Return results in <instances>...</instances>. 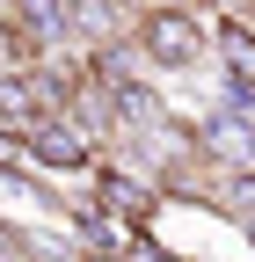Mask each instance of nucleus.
<instances>
[{"mask_svg": "<svg viewBox=\"0 0 255 262\" xmlns=\"http://www.w3.org/2000/svg\"><path fill=\"white\" fill-rule=\"evenodd\" d=\"M73 262H124V255H110V248H88V255H73Z\"/></svg>", "mask_w": 255, "mask_h": 262, "instance_id": "f8f14e48", "label": "nucleus"}, {"mask_svg": "<svg viewBox=\"0 0 255 262\" xmlns=\"http://www.w3.org/2000/svg\"><path fill=\"white\" fill-rule=\"evenodd\" d=\"M102 102H110L124 124H132V131H153V124L168 117V102H161V95H153L146 80H117V88H102Z\"/></svg>", "mask_w": 255, "mask_h": 262, "instance_id": "0eeeda50", "label": "nucleus"}, {"mask_svg": "<svg viewBox=\"0 0 255 262\" xmlns=\"http://www.w3.org/2000/svg\"><path fill=\"white\" fill-rule=\"evenodd\" d=\"M197 153H204V160H226V168H255V124H248V110H233V102L204 110Z\"/></svg>", "mask_w": 255, "mask_h": 262, "instance_id": "20e7f679", "label": "nucleus"}, {"mask_svg": "<svg viewBox=\"0 0 255 262\" xmlns=\"http://www.w3.org/2000/svg\"><path fill=\"white\" fill-rule=\"evenodd\" d=\"M241 226H248V248H255V219H241Z\"/></svg>", "mask_w": 255, "mask_h": 262, "instance_id": "ddd939ff", "label": "nucleus"}, {"mask_svg": "<svg viewBox=\"0 0 255 262\" xmlns=\"http://www.w3.org/2000/svg\"><path fill=\"white\" fill-rule=\"evenodd\" d=\"M248 8H255V0H248Z\"/></svg>", "mask_w": 255, "mask_h": 262, "instance_id": "4468645a", "label": "nucleus"}, {"mask_svg": "<svg viewBox=\"0 0 255 262\" xmlns=\"http://www.w3.org/2000/svg\"><path fill=\"white\" fill-rule=\"evenodd\" d=\"M204 37L219 51V73H226V102L255 110V22L248 15H204Z\"/></svg>", "mask_w": 255, "mask_h": 262, "instance_id": "f03ea898", "label": "nucleus"}, {"mask_svg": "<svg viewBox=\"0 0 255 262\" xmlns=\"http://www.w3.org/2000/svg\"><path fill=\"white\" fill-rule=\"evenodd\" d=\"M0 262H22V241L15 233H0Z\"/></svg>", "mask_w": 255, "mask_h": 262, "instance_id": "9b49d317", "label": "nucleus"}, {"mask_svg": "<svg viewBox=\"0 0 255 262\" xmlns=\"http://www.w3.org/2000/svg\"><path fill=\"white\" fill-rule=\"evenodd\" d=\"M15 29L37 51H51V44H66L73 37V22H66V0H15Z\"/></svg>", "mask_w": 255, "mask_h": 262, "instance_id": "423d86ee", "label": "nucleus"}, {"mask_svg": "<svg viewBox=\"0 0 255 262\" xmlns=\"http://www.w3.org/2000/svg\"><path fill=\"white\" fill-rule=\"evenodd\" d=\"M219 211L226 219H255V168H233L219 182Z\"/></svg>", "mask_w": 255, "mask_h": 262, "instance_id": "6e6552de", "label": "nucleus"}, {"mask_svg": "<svg viewBox=\"0 0 255 262\" xmlns=\"http://www.w3.org/2000/svg\"><path fill=\"white\" fill-rule=\"evenodd\" d=\"M22 146H29V168L73 175V168H88V160H95V131H88L73 110H58V117H44V124H29Z\"/></svg>", "mask_w": 255, "mask_h": 262, "instance_id": "7ed1b4c3", "label": "nucleus"}, {"mask_svg": "<svg viewBox=\"0 0 255 262\" xmlns=\"http://www.w3.org/2000/svg\"><path fill=\"white\" fill-rule=\"evenodd\" d=\"M95 204H102L117 226H139V219L161 211V189L139 182V175H124V168H102V175H95Z\"/></svg>", "mask_w": 255, "mask_h": 262, "instance_id": "39448f33", "label": "nucleus"}, {"mask_svg": "<svg viewBox=\"0 0 255 262\" xmlns=\"http://www.w3.org/2000/svg\"><path fill=\"white\" fill-rule=\"evenodd\" d=\"M29 66V37L15 29V15H0V73H22Z\"/></svg>", "mask_w": 255, "mask_h": 262, "instance_id": "1a4fd4ad", "label": "nucleus"}, {"mask_svg": "<svg viewBox=\"0 0 255 262\" xmlns=\"http://www.w3.org/2000/svg\"><path fill=\"white\" fill-rule=\"evenodd\" d=\"M132 44L146 66H161V73H189V66L204 58V15H175V8H146L132 22Z\"/></svg>", "mask_w": 255, "mask_h": 262, "instance_id": "f257e3e1", "label": "nucleus"}, {"mask_svg": "<svg viewBox=\"0 0 255 262\" xmlns=\"http://www.w3.org/2000/svg\"><path fill=\"white\" fill-rule=\"evenodd\" d=\"M124 262H182V255H168V248H153V241H132V248H124Z\"/></svg>", "mask_w": 255, "mask_h": 262, "instance_id": "9d476101", "label": "nucleus"}]
</instances>
